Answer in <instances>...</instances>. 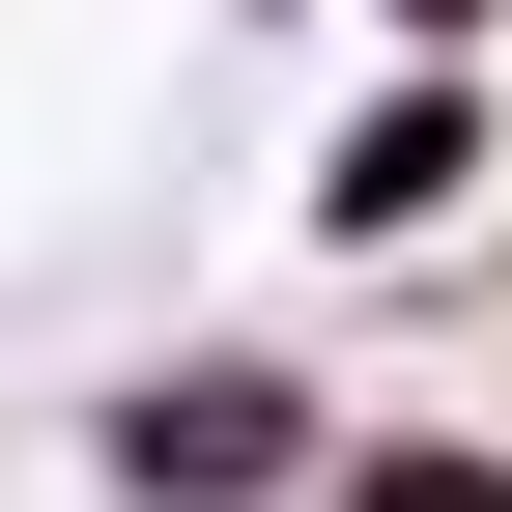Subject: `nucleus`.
<instances>
[{
	"mask_svg": "<svg viewBox=\"0 0 512 512\" xmlns=\"http://www.w3.org/2000/svg\"><path fill=\"white\" fill-rule=\"evenodd\" d=\"M484 143H512V86H484V57H399V86L313 143V256H399V228H456V200H484Z\"/></svg>",
	"mask_w": 512,
	"mask_h": 512,
	"instance_id": "2",
	"label": "nucleus"
},
{
	"mask_svg": "<svg viewBox=\"0 0 512 512\" xmlns=\"http://www.w3.org/2000/svg\"><path fill=\"white\" fill-rule=\"evenodd\" d=\"M399 29H427V57H456V29H484V0H399Z\"/></svg>",
	"mask_w": 512,
	"mask_h": 512,
	"instance_id": "4",
	"label": "nucleus"
},
{
	"mask_svg": "<svg viewBox=\"0 0 512 512\" xmlns=\"http://www.w3.org/2000/svg\"><path fill=\"white\" fill-rule=\"evenodd\" d=\"M342 512H512V456H370Z\"/></svg>",
	"mask_w": 512,
	"mask_h": 512,
	"instance_id": "3",
	"label": "nucleus"
},
{
	"mask_svg": "<svg viewBox=\"0 0 512 512\" xmlns=\"http://www.w3.org/2000/svg\"><path fill=\"white\" fill-rule=\"evenodd\" d=\"M86 484H114V512H285V484H313V342H200V370H143V399L86 427Z\"/></svg>",
	"mask_w": 512,
	"mask_h": 512,
	"instance_id": "1",
	"label": "nucleus"
}]
</instances>
